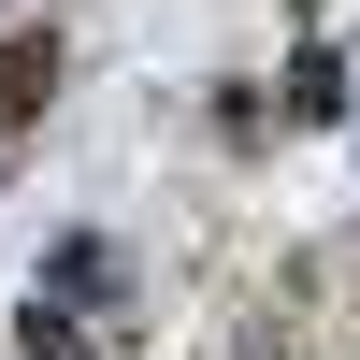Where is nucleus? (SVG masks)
I'll list each match as a JSON object with an SVG mask.
<instances>
[{"label":"nucleus","mask_w":360,"mask_h":360,"mask_svg":"<svg viewBox=\"0 0 360 360\" xmlns=\"http://www.w3.org/2000/svg\"><path fill=\"white\" fill-rule=\"evenodd\" d=\"M44 86H58V44H15V58H0V130H15Z\"/></svg>","instance_id":"obj_1"},{"label":"nucleus","mask_w":360,"mask_h":360,"mask_svg":"<svg viewBox=\"0 0 360 360\" xmlns=\"http://www.w3.org/2000/svg\"><path fill=\"white\" fill-rule=\"evenodd\" d=\"M288 115H346V72H332V44H303V72H288Z\"/></svg>","instance_id":"obj_2"}]
</instances>
